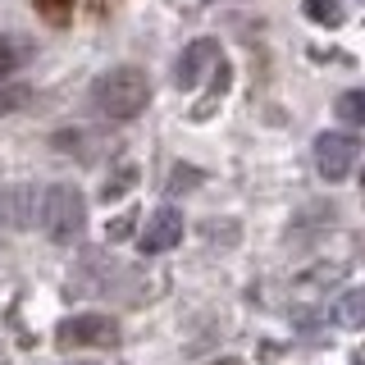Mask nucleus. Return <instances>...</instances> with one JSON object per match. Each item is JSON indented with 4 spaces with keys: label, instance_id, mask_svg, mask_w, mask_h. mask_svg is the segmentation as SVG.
<instances>
[{
    "label": "nucleus",
    "instance_id": "obj_16",
    "mask_svg": "<svg viewBox=\"0 0 365 365\" xmlns=\"http://www.w3.org/2000/svg\"><path fill=\"white\" fill-rule=\"evenodd\" d=\"M133 233V215H119V220L110 224V242H119V237H128Z\"/></svg>",
    "mask_w": 365,
    "mask_h": 365
},
{
    "label": "nucleus",
    "instance_id": "obj_6",
    "mask_svg": "<svg viewBox=\"0 0 365 365\" xmlns=\"http://www.w3.org/2000/svg\"><path fill=\"white\" fill-rule=\"evenodd\" d=\"M178 242H182V215L174 210V205H160L151 220H146V228H142V251L155 256V251H169Z\"/></svg>",
    "mask_w": 365,
    "mask_h": 365
},
{
    "label": "nucleus",
    "instance_id": "obj_13",
    "mask_svg": "<svg viewBox=\"0 0 365 365\" xmlns=\"http://www.w3.org/2000/svg\"><path fill=\"white\" fill-rule=\"evenodd\" d=\"M306 14H311L315 23H324V28H334V23H342V9H338V0H306Z\"/></svg>",
    "mask_w": 365,
    "mask_h": 365
},
{
    "label": "nucleus",
    "instance_id": "obj_8",
    "mask_svg": "<svg viewBox=\"0 0 365 365\" xmlns=\"http://www.w3.org/2000/svg\"><path fill=\"white\" fill-rule=\"evenodd\" d=\"M334 319H338L342 329H365V288L342 292L338 306H334Z\"/></svg>",
    "mask_w": 365,
    "mask_h": 365
},
{
    "label": "nucleus",
    "instance_id": "obj_3",
    "mask_svg": "<svg viewBox=\"0 0 365 365\" xmlns=\"http://www.w3.org/2000/svg\"><path fill=\"white\" fill-rule=\"evenodd\" d=\"M356 155H361V137H351V133H319V142H315V169L329 182L347 178L351 165H356Z\"/></svg>",
    "mask_w": 365,
    "mask_h": 365
},
{
    "label": "nucleus",
    "instance_id": "obj_7",
    "mask_svg": "<svg viewBox=\"0 0 365 365\" xmlns=\"http://www.w3.org/2000/svg\"><path fill=\"white\" fill-rule=\"evenodd\" d=\"M0 220L9 228H28L37 220V187H9L0 197Z\"/></svg>",
    "mask_w": 365,
    "mask_h": 365
},
{
    "label": "nucleus",
    "instance_id": "obj_15",
    "mask_svg": "<svg viewBox=\"0 0 365 365\" xmlns=\"http://www.w3.org/2000/svg\"><path fill=\"white\" fill-rule=\"evenodd\" d=\"M197 182H201V174H197V169L178 165L174 174H169V192H187V187H197Z\"/></svg>",
    "mask_w": 365,
    "mask_h": 365
},
{
    "label": "nucleus",
    "instance_id": "obj_9",
    "mask_svg": "<svg viewBox=\"0 0 365 365\" xmlns=\"http://www.w3.org/2000/svg\"><path fill=\"white\" fill-rule=\"evenodd\" d=\"M334 110H338V119H342V123H351V128H365V87L342 91Z\"/></svg>",
    "mask_w": 365,
    "mask_h": 365
},
{
    "label": "nucleus",
    "instance_id": "obj_5",
    "mask_svg": "<svg viewBox=\"0 0 365 365\" xmlns=\"http://www.w3.org/2000/svg\"><path fill=\"white\" fill-rule=\"evenodd\" d=\"M210 64H220V41H210V37H201V41H192L187 51L178 55V64H174V83L182 91H192L205 78V68Z\"/></svg>",
    "mask_w": 365,
    "mask_h": 365
},
{
    "label": "nucleus",
    "instance_id": "obj_2",
    "mask_svg": "<svg viewBox=\"0 0 365 365\" xmlns=\"http://www.w3.org/2000/svg\"><path fill=\"white\" fill-rule=\"evenodd\" d=\"M87 224V201L73 182H51L41 192V228L51 242H73Z\"/></svg>",
    "mask_w": 365,
    "mask_h": 365
},
{
    "label": "nucleus",
    "instance_id": "obj_14",
    "mask_svg": "<svg viewBox=\"0 0 365 365\" xmlns=\"http://www.w3.org/2000/svg\"><path fill=\"white\" fill-rule=\"evenodd\" d=\"M133 178H137V169H133V165H123L119 174H114V178L106 182V192H101V197H106V201H114V197H123V192L133 187Z\"/></svg>",
    "mask_w": 365,
    "mask_h": 365
},
{
    "label": "nucleus",
    "instance_id": "obj_12",
    "mask_svg": "<svg viewBox=\"0 0 365 365\" xmlns=\"http://www.w3.org/2000/svg\"><path fill=\"white\" fill-rule=\"evenodd\" d=\"M23 64V46L14 41V37H0V83H5L9 73Z\"/></svg>",
    "mask_w": 365,
    "mask_h": 365
},
{
    "label": "nucleus",
    "instance_id": "obj_18",
    "mask_svg": "<svg viewBox=\"0 0 365 365\" xmlns=\"http://www.w3.org/2000/svg\"><path fill=\"white\" fill-rule=\"evenodd\" d=\"M361 182H365V174H361Z\"/></svg>",
    "mask_w": 365,
    "mask_h": 365
},
{
    "label": "nucleus",
    "instance_id": "obj_17",
    "mask_svg": "<svg viewBox=\"0 0 365 365\" xmlns=\"http://www.w3.org/2000/svg\"><path fill=\"white\" fill-rule=\"evenodd\" d=\"M215 365H242V361H215Z\"/></svg>",
    "mask_w": 365,
    "mask_h": 365
},
{
    "label": "nucleus",
    "instance_id": "obj_10",
    "mask_svg": "<svg viewBox=\"0 0 365 365\" xmlns=\"http://www.w3.org/2000/svg\"><path fill=\"white\" fill-rule=\"evenodd\" d=\"M73 5H78V0H32V9H37L46 23H68Z\"/></svg>",
    "mask_w": 365,
    "mask_h": 365
},
{
    "label": "nucleus",
    "instance_id": "obj_11",
    "mask_svg": "<svg viewBox=\"0 0 365 365\" xmlns=\"http://www.w3.org/2000/svg\"><path fill=\"white\" fill-rule=\"evenodd\" d=\"M32 101V87H23V83H9V87H0V114H14L23 110Z\"/></svg>",
    "mask_w": 365,
    "mask_h": 365
},
{
    "label": "nucleus",
    "instance_id": "obj_1",
    "mask_svg": "<svg viewBox=\"0 0 365 365\" xmlns=\"http://www.w3.org/2000/svg\"><path fill=\"white\" fill-rule=\"evenodd\" d=\"M146 101H151V83H146L142 68L133 64H119L110 68V73L96 78V87H91V106H96L106 119H137V114L146 110Z\"/></svg>",
    "mask_w": 365,
    "mask_h": 365
},
{
    "label": "nucleus",
    "instance_id": "obj_4",
    "mask_svg": "<svg viewBox=\"0 0 365 365\" xmlns=\"http://www.w3.org/2000/svg\"><path fill=\"white\" fill-rule=\"evenodd\" d=\"M60 347H114L119 342V324L110 315H73L55 329Z\"/></svg>",
    "mask_w": 365,
    "mask_h": 365
}]
</instances>
